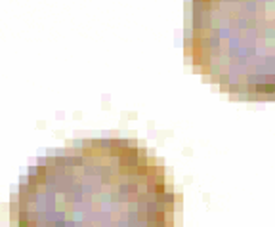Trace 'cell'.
Segmentation results:
<instances>
[{"label": "cell", "mask_w": 275, "mask_h": 227, "mask_svg": "<svg viewBox=\"0 0 275 227\" xmlns=\"http://www.w3.org/2000/svg\"><path fill=\"white\" fill-rule=\"evenodd\" d=\"M185 50L231 98L275 99V0H191Z\"/></svg>", "instance_id": "7a4b0ae2"}, {"label": "cell", "mask_w": 275, "mask_h": 227, "mask_svg": "<svg viewBox=\"0 0 275 227\" xmlns=\"http://www.w3.org/2000/svg\"><path fill=\"white\" fill-rule=\"evenodd\" d=\"M164 164L126 137L80 139L42 157L19 181L10 227H176Z\"/></svg>", "instance_id": "6da1fadb"}]
</instances>
